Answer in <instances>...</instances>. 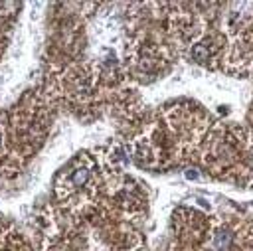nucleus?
<instances>
[{"mask_svg":"<svg viewBox=\"0 0 253 251\" xmlns=\"http://www.w3.org/2000/svg\"><path fill=\"white\" fill-rule=\"evenodd\" d=\"M89 182V168L83 166V164H77L73 166L67 174H65V190H77L81 186H85Z\"/></svg>","mask_w":253,"mask_h":251,"instance_id":"obj_1","label":"nucleus"},{"mask_svg":"<svg viewBox=\"0 0 253 251\" xmlns=\"http://www.w3.org/2000/svg\"><path fill=\"white\" fill-rule=\"evenodd\" d=\"M192 55H194L196 61H206L208 55H210V51H208V47H206L204 43H196V45L192 47Z\"/></svg>","mask_w":253,"mask_h":251,"instance_id":"obj_2","label":"nucleus"},{"mask_svg":"<svg viewBox=\"0 0 253 251\" xmlns=\"http://www.w3.org/2000/svg\"><path fill=\"white\" fill-rule=\"evenodd\" d=\"M229 239H231V235H229L227 231H219V233L215 235V249H217V251H223V249H227V245H229Z\"/></svg>","mask_w":253,"mask_h":251,"instance_id":"obj_3","label":"nucleus"},{"mask_svg":"<svg viewBox=\"0 0 253 251\" xmlns=\"http://www.w3.org/2000/svg\"><path fill=\"white\" fill-rule=\"evenodd\" d=\"M0 142H2V132H0Z\"/></svg>","mask_w":253,"mask_h":251,"instance_id":"obj_4","label":"nucleus"}]
</instances>
